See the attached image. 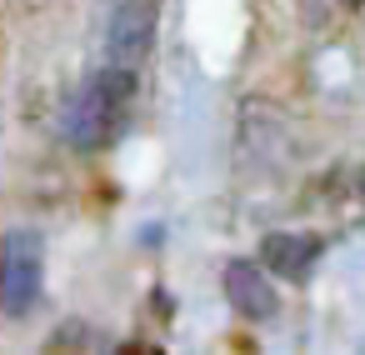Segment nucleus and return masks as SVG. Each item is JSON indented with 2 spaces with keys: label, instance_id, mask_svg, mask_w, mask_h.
<instances>
[{
  "label": "nucleus",
  "instance_id": "1",
  "mask_svg": "<svg viewBox=\"0 0 365 355\" xmlns=\"http://www.w3.org/2000/svg\"><path fill=\"white\" fill-rule=\"evenodd\" d=\"M130 96H135V81L125 66H101L61 110V140L71 150H101L120 135L125 115H130Z\"/></svg>",
  "mask_w": 365,
  "mask_h": 355
},
{
  "label": "nucleus",
  "instance_id": "2",
  "mask_svg": "<svg viewBox=\"0 0 365 355\" xmlns=\"http://www.w3.org/2000/svg\"><path fill=\"white\" fill-rule=\"evenodd\" d=\"M46 290V240L26 225L0 235V315H31Z\"/></svg>",
  "mask_w": 365,
  "mask_h": 355
},
{
  "label": "nucleus",
  "instance_id": "3",
  "mask_svg": "<svg viewBox=\"0 0 365 355\" xmlns=\"http://www.w3.org/2000/svg\"><path fill=\"white\" fill-rule=\"evenodd\" d=\"M150 41H155L150 6H140V0H120V6L110 11V21H106V61L135 71L150 56Z\"/></svg>",
  "mask_w": 365,
  "mask_h": 355
},
{
  "label": "nucleus",
  "instance_id": "4",
  "mask_svg": "<svg viewBox=\"0 0 365 355\" xmlns=\"http://www.w3.org/2000/svg\"><path fill=\"white\" fill-rule=\"evenodd\" d=\"M320 250H325V240H320L315 230H270V235L260 240L265 270H275V275L290 280V285H305V280L315 275Z\"/></svg>",
  "mask_w": 365,
  "mask_h": 355
},
{
  "label": "nucleus",
  "instance_id": "5",
  "mask_svg": "<svg viewBox=\"0 0 365 355\" xmlns=\"http://www.w3.org/2000/svg\"><path fill=\"white\" fill-rule=\"evenodd\" d=\"M225 300L235 305L240 320H255V325L275 320V310H280L275 285H270V275H265L260 260H230L225 265Z\"/></svg>",
  "mask_w": 365,
  "mask_h": 355
},
{
  "label": "nucleus",
  "instance_id": "6",
  "mask_svg": "<svg viewBox=\"0 0 365 355\" xmlns=\"http://www.w3.org/2000/svg\"><path fill=\"white\" fill-rule=\"evenodd\" d=\"M315 200H320L345 230L365 225V165H345V170L325 175L320 190H315Z\"/></svg>",
  "mask_w": 365,
  "mask_h": 355
},
{
  "label": "nucleus",
  "instance_id": "7",
  "mask_svg": "<svg viewBox=\"0 0 365 355\" xmlns=\"http://www.w3.org/2000/svg\"><path fill=\"white\" fill-rule=\"evenodd\" d=\"M51 350H101V340H96V330H76V325H61L56 330V340H51Z\"/></svg>",
  "mask_w": 365,
  "mask_h": 355
}]
</instances>
